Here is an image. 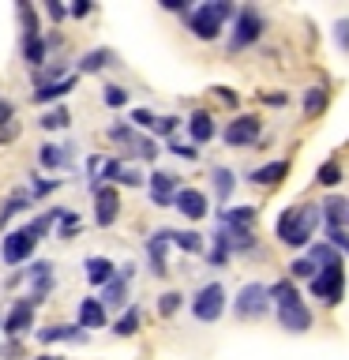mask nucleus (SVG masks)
<instances>
[{
  "mask_svg": "<svg viewBox=\"0 0 349 360\" xmlns=\"http://www.w3.org/2000/svg\"><path fill=\"white\" fill-rule=\"evenodd\" d=\"M267 297L278 304V323H281V330L304 334V330L312 326V311H308V304L300 300V292L293 289V281H274V285L267 289Z\"/></svg>",
  "mask_w": 349,
  "mask_h": 360,
  "instance_id": "nucleus-1",
  "label": "nucleus"
},
{
  "mask_svg": "<svg viewBox=\"0 0 349 360\" xmlns=\"http://www.w3.org/2000/svg\"><path fill=\"white\" fill-rule=\"evenodd\" d=\"M315 225H319V207H312V202L289 207V210H281V218H278V240L289 244V248H304L312 240Z\"/></svg>",
  "mask_w": 349,
  "mask_h": 360,
  "instance_id": "nucleus-2",
  "label": "nucleus"
},
{
  "mask_svg": "<svg viewBox=\"0 0 349 360\" xmlns=\"http://www.w3.org/2000/svg\"><path fill=\"white\" fill-rule=\"evenodd\" d=\"M233 15H236V8L229 4V0H207V4H199V8L188 15V27H191V34H196V38L214 41V38L222 34L225 19H233Z\"/></svg>",
  "mask_w": 349,
  "mask_h": 360,
  "instance_id": "nucleus-3",
  "label": "nucleus"
},
{
  "mask_svg": "<svg viewBox=\"0 0 349 360\" xmlns=\"http://www.w3.org/2000/svg\"><path fill=\"white\" fill-rule=\"evenodd\" d=\"M312 292H315L323 304H342V297H345V270H342V263H331V266H319V270H315Z\"/></svg>",
  "mask_w": 349,
  "mask_h": 360,
  "instance_id": "nucleus-4",
  "label": "nucleus"
},
{
  "mask_svg": "<svg viewBox=\"0 0 349 360\" xmlns=\"http://www.w3.org/2000/svg\"><path fill=\"white\" fill-rule=\"evenodd\" d=\"M222 311H225V289L218 285V281L203 285L196 297H191V315H196L199 323H214Z\"/></svg>",
  "mask_w": 349,
  "mask_h": 360,
  "instance_id": "nucleus-5",
  "label": "nucleus"
},
{
  "mask_svg": "<svg viewBox=\"0 0 349 360\" xmlns=\"http://www.w3.org/2000/svg\"><path fill=\"white\" fill-rule=\"evenodd\" d=\"M259 34H263V19H259V11L255 8H241L236 11V30H233V38H229V49H248L252 41H259Z\"/></svg>",
  "mask_w": 349,
  "mask_h": 360,
  "instance_id": "nucleus-6",
  "label": "nucleus"
},
{
  "mask_svg": "<svg viewBox=\"0 0 349 360\" xmlns=\"http://www.w3.org/2000/svg\"><path fill=\"white\" fill-rule=\"evenodd\" d=\"M267 308H270V297H267V285H259V281L236 292V315L241 319H263Z\"/></svg>",
  "mask_w": 349,
  "mask_h": 360,
  "instance_id": "nucleus-7",
  "label": "nucleus"
},
{
  "mask_svg": "<svg viewBox=\"0 0 349 360\" xmlns=\"http://www.w3.org/2000/svg\"><path fill=\"white\" fill-rule=\"evenodd\" d=\"M117 143H128V150L135 154V158H143V162H154V154H158V146H154V139H146V135H139L135 128H128V124H117V128L109 131Z\"/></svg>",
  "mask_w": 349,
  "mask_h": 360,
  "instance_id": "nucleus-8",
  "label": "nucleus"
},
{
  "mask_svg": "<svg viewBox=\"0 0 349 360\" xmlns=\"http://www.w3.org/2000/svg\"><path fill=\"white\" fill-rule=\"evenodd\" d=\"M222 139L229 143V146H248V143H255L259 139V120L255 117H236L225 124V131H222Z\"/></svg>",
  "mask_w": 349,
  "mask_h": 360,
  "instance_id": "nucleus-9",
  "label": "nucleus"
},
{
  "mask_svg": "<svg viewBox=\"0 0 349 360\" xmlns=\"http://www.w3.org/2000/svg\"><path fill=\"white\" fill-rule=\"evenodd\" d=\"M117 214H120L117 188H98V191H94V218H98V225L106 229V225L117 221Z\"/></svg>",
  "mask_w": 349,
  "mask_h": 360,
  "instance_id": "nucleus-10",
  "label": "nucleus"
},
{
  "mask_svg": "<svg viewBox=\"0 0 349 360\" xmlns=\"http://www.w3.org/2000/svg\"><path fill=\"white\" fill-rule=\"evenodd\" d=\"M173 207L184 214V218H191V221L207 218V195L196 191V188H180L177 195H173Z\"/></svg>",
  "mask_w": 349,
  "mask_h": 360,
  "instance_id": "nucleus-11",
  "label": "nucleus"
},
{
  "mask_svg": "<svg viewBox=\"0 0 349 360\" xmlns=\"http://www.w3.org/2000/svg\"><path fill=\"white\" fill-rule=\"evenodd\" d=\"M34 244H38V240H34L27 229L8 233V236H4V252H0V255H4V263H8V266H11V263H23V259H30Z\"/></svg>",
  "mask_w": 349,
  "mask_h": 360,
  "instance_id": "nucleus-12",
  "label": "nucleus"
},
{
  "mask_svg": "<svg viewBox=\"0 0 349 360\" xmlns=\"http://www.w3.org/2000/svg\"><path fill=\"white\" fill-rule=\"evenodd\" d=\"M30 326H34V304L30 300H15V304H11V311H8V319H4V330L15 338L23 330H30Z\"/></svg>",
  "mask_w": 349,
  "mask_h": 360,
  "instance_id": "nucleus-13",
  "label": "nucleus"
},
{
  "mask_svg": "<svg viewBox=\"0 0 349 360\" xmlns=\"http://www.w3.org/2000/svg\"><path fill=\"white\" fill-rule=\"evenodd\" d=\"M177 191L180 188H177V176L173 173H162V169H158V173L151 176V199L158 202V207H169Z\"/></svg>",
  "mask_w": 349,
  "mask_h": 360,
  "instance_id": "nucleus-14",
  "label": "nucleus"
},
{
  "mask_svg": "<svg viewBox=\"0 0 349 360\" xmlns=\"http://www.w3.org/2000/svg\"><path fill=\"white\" fill-rule=\"evenodd\" d=\"M146 252H151V266H154V274H169V263H165V252H169V229L154 233L151 240H146Z\"/></svg>",
  "mask_w": 349,
  "mask_h": 360,
  "instance_id": "nucleus-15",
  "label": "nucleus"
},
{
  "mask_svg": "<svg viewBox=\"0 0 349 360\" xmlns=\"http://www.w3.org/2000/svg\"><path fill=\"white\" fill-rule=\"evenodd\" d=\"M319 218L326 221V229H342V221L349 218V202L345 199H326L323 207H319Z\"/></svg>",
  "mask_w": 349,
  "mask_h": 360,
  "instance_id": "nucleus-16",
  "label": "nucleus"
},
{
  "mask_svg": "<svg viewBox=\"0 0 349 360\" xmlns=\"http://www.w3.org/2000/svg\"><path fill=\"white\" fill-rule=\"evenodd\" d=\"M113 270H117V266H113L106 255H90L87 259V281H90V285H106V281H113V278H117Z\"/></svg>",
  "mask_w": 349,
  "mask_h": 360,
  "instance_id": "nucleus-17",
  "label": "nucleus"
},
{
  "mask_svg": "<svg viewBox=\"0 0 349 360\" xmlns=\"http://www.w3.org/2000/svg\"><path fill=\"white\" fill-rule=\"evenodd\" d=\"M68 90H75V75H61V79H53V83H45L34 90V101H53V98H64Z\"/></svg>",
  "mask_w": 349,
  "mask_h": 360,
  "instance_id": "nucleus-18",
  "label": "nucleus"
},
{
  "mask_svg": "<svg viewBox=\"0 0 349 360\" xmlns=\"http://www.w3.org/2000/svg\"><path fill=\"white\" fill-rule=\"evenodd\" d=\"M255 221V207H233L218 214V225H229V229H252Z\"/></svg>",
  "mask_w": 349,
  "mask_h": 360,
  "instance_id": "nucleus-19",
  "label": "nucleus"
},
{
  "mask_svg": "<svg viewBox=\"0 0 349 360\" xmlns=\"http://www.w3.org/2000/svg\"><path fill=\"white\" fill-rule=\"evenodd\" d=\"M79 326H87V330H94V326H106V308H101L94 297H87L83 304H79Z\"/></svg>",
  "mask_w": 349,
  "mask_h": 360,
  "instance_id": "nucleus-20",
  "label": "nucleus"
},
{
  "mask_svg": "<svg viewBox=\"0 0 349 360\" xmlns=\"http://www.w3.org/2000/svg\"><path fill=\"white\" fill-rule=\"evenodd\" d=\"M289 176V162H270V165H263V169H255L252 173V184H281V180Z\"/></svg>",
  "mask_w": 349,
  "mask_h": 360,
  "instance_id": "nucleus-21",
  "label": "nucleus"
},
{
  "mask_svg": "<svg viewBox=\"0 0 349 360\" xmlns=\"http://www.w3.org/2000/svg\"><path fill=\"white\" fill-rule=\"evenodd\" d=\"M124 292H128V281H124L120 274L113 278V281H106V285H101V308H120L124 304Z\"/></svg>",
  "mask_w": 349,
  "mask_h": 360,
  "instance_id": "nucleus-22",
  "label": "nucleus"
},
{
  "mask_svg": "<svg viewBox=\"0 0 349 360\" xmlns=\"http://www.w3.org/2000/svg\"><path fill=\"white\" fill-rule=\"evenodd\" d=\"M42 342H87L83 326H49V330H38Z\"/></svg>",
  "mask_w": 349,
  "mask_h": 360,
  "instance_id": "nucleus-23",
  "label": "nucleus"
},
{
  "mask_svg": "<svg viewBox=\"0 0 349 360\" xmlns=\"http://www.w3.org/2000/svg\"><path fill=\"white\" fill-rule=\"evenodd\" d=\"M188 131H191V139H196V143H210V139H214V120H210V112H191Z\"/></svg>",
  "mask_w": 349,
  "mask_h": 360,
  "instance_id": "nucleus-24",
  "label": "nucleus"
},
{
  "mask_svg": "<svg viewBox=\"0 0 349 360\" xmlns=\"http://www.w3.org/2000/svg\"><path fill=\"white\" fill-rule=\"evenodd\" d=\"M68 150H72V146L45 143L42 150H38V162H42V165H49V169H61V165H68V162H72V154H68Z\"/></svg>",
  "mask_w": 349,
  "mask_h": 360,
  "instance_id": "nucleus-25",
  "label": "nucleus"
},
{
  "mask_svg": "<svg viewBox=\"0 0 349 360\" xmlns=\"http://www.w3.org/2000/svg\"><path fill=\"white\" fill-rule=\"evenodd\" d=\"M23 56H27V64L42 68V60H45V38H42V34H34V38H23Z\"/></svg>",
  "mask_w": 349,
  "mask_h": 360,
  "instance_id": "nucleus-26",
  "label": "nucleus"
},
{
  "mask_svg": "<svg viewBox=\"0 0 349 360\" xmlns=\"http://www.w3.org/2000/svg\"><path fill=\"white\" fill-rule=\"evenodd\" d=\"M113 64V49H90L79 64V72H98V68H109Z\"/></svg>",
  "mask_w": 349,
  "mask_h": 360,
  "instance_id": "nucleus-27",
  "label": "nucleus"
},
{
  "mask_svg": "<svg viewBox=\"0 0 349 360\" xmlns=\"http://www.w3.org/2000/svg\"><path fill=\"white\" fill-rule=\"evenodd\" d=\"M326 101H331V98H326V90L323 86H312L308 94H304V112H308V117H319V112L326 109Z\"/></svg>",
  "mask_w": 349,
  "mask_h": 360,
  "instance_id": "nucleus-28",
  "label": "nucleus"
},
{
  "mask_svg": "<svg viewBox=\"0 0 349 360\" xmlns=\"http://www.w3.org/2000/svg\"><path fill=\"white\" fill-rule=\"evenodd\" d=\"M169 240H173L180 252H191V255L203 252V236L199 233H169Z\"/></svg>",
  "mask_w": 349,
  "mask_h": 360,
  "instance_id": "nucleus-29",
  "label": "nucleus"
},
{
  "mask_svg": "<svg viewBox=\"0 0 349 360\" xmlns=\"http://www.w3.org/2000/svg\"><path fill=\"white\" fill-rule=\"evenodd\" d=\"M315 180H319L323 188H334V184H342V169H338V162H323Z\"/></svg>",
  "mask_w": 349,
  "mask_h": 360,
  "instance_id": "nucleus-30",
  "label": "nucleus"
},
{
  "mask_svg": "<svg viewBox=\"0 0 349 360\" xmlns=\"http://www.w3.org/2000/svg\"><path fill=\"white\" fill-rule=\"evenodd\" d=\"M56 218H61V210H49V214H42V218H34V221L27 225V233L34 236V240H38V236H45V233H49V225H53Z\"/></svg>",
  "mask_w": 349,
  "mask_h": 360,
  "instance_id": "nucleus-31",
  "label": "nucleus"
},
{
  "mask_svg": "<svg viewBox=\"0 0 349 360\" xmlns=\"http://www.w3.org/2000/svg\"><path fill=\"white\" fill-rule=\"evenodd\" d=\"M113 180H117V184H132V188L143 184L139 169H135V165H124V162H117V173H113Z\"/></svg>",
  "mask_w": 349,
  "mask_h": 360,
  "instance_id": "nucleus-32",
  "label": "nucleus"
},
{
  "mask_svg": "<svg viewBox=\"0 0 349 360\" xmlns=\"http://www.w3.org/2000/svg\"><path fill=\"white\" fill-rule=\"evenodd\" d=\"M27 207H30V195H23V191H19V195H11V199L4 202V214H0V221H4V225H8V221H11V218H15V214H19V210H27Z\"/></svg>",
  "mask_w": 349,
  "mask_h": 360,
  "instance_id": "nucleus-33",
  "label": "nucleus"
},
{
  "mask_svg": "<svg viewBox=\"0 0 349 360\" xmlns=\"http://www.w3.org/2000/svg\"><path fill=\"white\" fill-rule=\"evenodd\" d=\"M214 191H218V199L233 195V173L229 169H214Z\"/></svg>",
  "mask_w": 349,
  "mask_h": 360,
  "instance_id": "nucleus-34",
  "label": "nucleus"
},
{
  "mask_svg": "<svg viewBox=\"0 0 349 360\" xmlns=\"http://www.w3.org/2000/svg\"><path fill=\"white\" fill-rule=\"evenodd\" d=\"M68 109H49V112H42V128H49V131H56V128H68Z\"/></svg>",
  "mask_w": 349,
  "mask_h": 360,
  "instance_id": "nucleus-35",
  "label": "nucleus"
},
{
  "mask_svg": "<svg viewBox=\"0 0 349 360\" xmlns=\"http://www.w3.org/2000/svg\"><path fill=\"white\" fill-rule=\"evenodd\" d=\"M19 19H23V30H27V38H34V34H38V15H34V8L27 4V0H19Z\"/></svg>",
  "mask_w": 349,
  "mask_h": 360,
  "instance_id": "nucleus-36",
  "label": "nucleus"
},
{
  "mask_svg": "<svg viewBox=\"0 0 349 360\" xmlns=\"http://www.w3.org/2000/svg\"><path fill=\"white\" fill-rule=\"evenodd\" d=\"M135 330H139V311L132 308V311H124V315H120L117 334H120V338H128V334H135Z\"/></svg>",
  "mask_w": 349,
  "mask_h": 360,
  "instance_id": "nucleus-37",
  "label": "nucleus"
},
{
  "mask_svg": "<svg viewBox=\"0 0 349 360\" xmlns=\"http://www.w3.org/2000/svg\"><path fill=\"white\" fill-rule=\"evenodd\" d=\"M56 221H61V236H64V240L72 233H79V214L75 210H61V218H56Z\"/></svg>",
  "mask_w": 349,
  "mask_h": 360,
  "instance_id": "nucleus-38",
  "label": "nucleus"
},
{
  "mask_svg": "<svg viewBox=\"0 0 349 360\" xmlns=\"http://www.w3.org/2000/svg\"><path fill=\"white\" fill-rule=\"evenodd\" d=\"M106 105H109V109L128 105V90H124V86H106Z\"/></svg>",
  "mask_w": 349,
  "mask_h": 360,
  "instance_id": "nucleus-39",
  "label": "nucleus"
},
{
  "mask_svg": "<svg viewBox=\"0 0 349 360\" xmlns=\"http://www.w3.org/2000/svg\"><path fill=\"white\" fill-rule=\"evenodd\" d=\"M289 274L293 278H315V263H312V259H293V266H289Z\"/></svg>",
  "mask_w": 349,
  "mask_h": 360,
  "instance_id": "nucleus-40",
  "label": "nucleus"
},
{
  "mask_svg": "<svg viewBox=\"0 0 349 360\" xmlns=\"http://www.w3.org/2000/svg\"><path fill=\"white\" fill-rule=\"evenodd\" d=\"M180 300H184L180 292H165V297L158 300V315H165V319H169V315H173V311L180 308Z\"/></svg>",
  "mask_w": 349,
  "mask_h": 360,
  "instance_id": "nucleus-41",
  "label": "nucleus"
},
{
  "mask_svg": "<svg viewBox=\"0 0 349 360\" xmlns=\"http://www.w3.org/2000/svg\"><path fill=\"white\" fill-rule=\"evenodd\" d=\"M326 244H331L334 252H338V248H342V252H349V233H345V229H326Z\"/></svg>",
  "mask_w": 349,
  "mask_h": 360,
  "instance_id": "nucleus-42",
  "label": "nucleus"
},
{
  "mask_svg": "<svg viewBox=\"0 0 349 360\" xmlns=\"http://www.w3.org/2000/svg\"><path fill=\"white\" fill-rule=\"evenodd\" d=\"M334 41L349 53V19H338V22H334Z\"/></svg>",
  "mask_w": 349,
  "mask_h": 360,
  "instance_id": "nucleus-43",
  "label": "nucleus"
},
{
  "mask_svg": "<svg viewBox=\"0 0 349 360\" xmlns=\"http://www.w3.org/2000/svg\"><path fill=\"white\" fill-rule=\"evenodd\" d=\"M154 120L158 117H151L146 109H132V128H154Z\"/></svg>",
  "mask_w": 349,
  "mask_h": 360,
  "instance_id": "nucleus-44",
  "label": "nucleus"
},
{
  "mask_svg": "<svg viewBox=\"0 0 349 360\" xmlns=\"http://www.w3.org/2000/svg\"><path fill=\"white\" fill-rule=\"evenodd\" d=\"M173 128H177V117H162V120H154V131H158V135H173Z\"/></svg>",
  "mask_w": 349,
  "mask_h": 360,
  "instance_id": "nucleus-45",
  "label": "nucleus"
},
{
  "mask_svg": "<svg viewBox=\"0 0 349 360\" xmlns=\"http://www.w3.org/2000/svg\"><path fill=\"white\" fill-rule=\"evenodd\" d=\"M11 117H15V109H11V101H4V98H0V128H8V124H11Z\"/></svg>",
  "mask_w": 349,
  "mask_h": 360,
  "instance_id": "nucleus-46",
  "label": "nucleus"
},
{
  "mask_svg": "<svg viewBox=\"0 0 349 360\" xmlns=\"http://www.w3.org/2000/svg\"><path fill=\"white\" fill-rule=\"evenodd\" d=\"M169 150H173V154H180V158H191V162H196V146H188V143H173V146H169Z\"/></svg>",
  "mask_w": 349,
  "mask_h": 360,
  "instance_id": "nucleus-47",
  "label": "nucleus"
},
{
  "mask_svg": "<svg viewBox=\"0 0 349 360\" xmlns=\"http://www.w3.org/2000/svg\"><path fill=\"white\" fill-rule=\"evenodd\" d=\"M214 94H218V98L225 101V105H236V94H233L229 86H214Z\"/></svg>",
  "mask_w": 349,
  "mask_h": 360,
  "instance_id": "nucleus-48",
  "label": "nucleus"
},
{
  "mask_svg": "<svg viewBox=\"0 0 349 360\" xmlns=\"http://www.w3.org/2000/svg\"><path fill=\"white\" fill-rule=\"evenodd\" d=\"M45 11H49L53 19H64V15H68V8H64V4H45Z\"/></svg>",
  "mask_w": 349,
  "mask_h": 360,
  "instance_id": "nucleus-49",
  "label": "nucleus"
},
{
  "mask_svg": "<svg viewBox=\"0 0 349 360\" xmlns=\"http://www.w3.org/2000/svg\"><path fill=\"white\" fill-rule=\"evenodd\" d=\"M56 188V180H38V184H34V191H38V195H45V191H53Z\"/></svg>",
  "mask_w": 349,
  "mask_h": 360,
  "instance_id": "nucleus-50",
  "label": "nucleus"
},
{
  "mask_svg": "<svg viewBox=\"0 0 349 360\" xmlns=\"http://www.w3.org/2000/svg\"><path fill=\"white\" fill-rule=\"evenodd\" d=\"M263 101H270V105H286V94H263Z\"/></svg>",
  "mask_w": 349,
  "mask_h": 360,
  "instance_id": "nucleus-51",
  "label": "nucleus"
},
{
  "mask_svg": "<svg viewBox=\"0 0 349 360\" xmlns=\"http://www.w3.org/2000/svg\"><path fill=\"white\" fill-rule=\"evenodd\" d=\"M87 11H90V4H87V0H79V4L72 8V15H87Z\"/></svg>",
  "mask_w": 349,
  "mask_h": 360,
  "instance_id": "nucleus-52",
  "label": "nucleus"
},
{
  "mask_svg": "<svg viewBox=\"0 0 349 360\" xmlns=\"http://www.w3.org/2000/svg\"><path fill=\"white\" fill-rule=\"evenodd\" d=\"M38 360H61V356H38Z\"/></svg>",
  "mask_w": 349,
  "mask_h": 360,
  "instance_id": "nucleus-53",
  "label": "nucleus"
}]
</instances>
